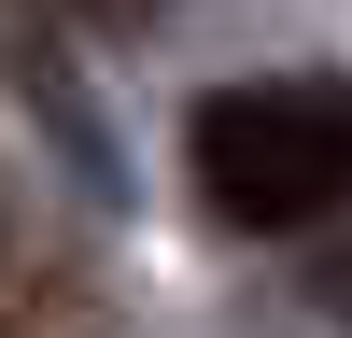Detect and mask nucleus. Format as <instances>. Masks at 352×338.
Here are the masks:
<instances>
[{"label": "nucleus", "instance_id": "obj_1", "mask_svg": "<svg viewBox=\"0 0 352 338\" xmlns=\"http://www.w3.org/2000/svg\"><path fill=\"white\" fill-rule=\"evenodd\" d=\"M184 169L212 225L240 240H296L352 212V71H282V84H212L184 113Z\"/></svg>", "mask_w": 352, "mask_h": 338}]
</instances>
